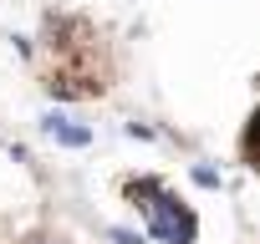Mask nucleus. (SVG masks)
Returning a JSON list of instances; mask_svg holds the SVG:
<instances>
[{"label": "nucleus", "instance_id": "2", "mask_svg": "<svg viewBox=\"0 0 260 244\" xmlns=\"http://www.w3.org/2000/svg\"><path fill=\"white\" fill-rule=\"evenodd\" d=\"M41 128H46V138H56L61 148H87V143H92V128H77V122H67V117H41Z\"/></svg>", "mask_w": 260, "mask_h": 244}, {"label": "nucleus", "instance_id": "3", "mask_svg": "<svg viewBox=\"0 0 260 244\" xmlns=\"http://www.w3.org/2000/svg\"><path fill=\"white\" fill-rule=\"evenodd\" d=\"M194 183H199V188H219V173H214L209 163H199V168H194Z\"/></svg>", "mask_w": 260, "mask_h": 244}, {"label": "nucleus", "instance_id": "4", "mask_svg": "<svg viewBox=\"0 0 260 244\" xmlns=\"http://www.w3.org/2000/svg\"><path fill=\"white\" fill-rule=\"evenodd\" d=\"M112 239H117V244H143V239H138L133 229H112Z\"/></svg>", "mask_w": 260, "mask_h": 244}, {"label": "nucleus", "instance_id": "1", "mask_svg": "<svg viewBox=\"0 0 260 244\" xmlns=\"http://www.w3.org/2000/svg\"><path fill=\"white\" fill-rule=\"evenodd\" d=\"M153 234H158V239H169V244H194L199 224H194V214H189V209H179V198H174V193H158V198H153Z\"/></svg>", "mask_w": 260, "mask_h": 244}]
</instances>
